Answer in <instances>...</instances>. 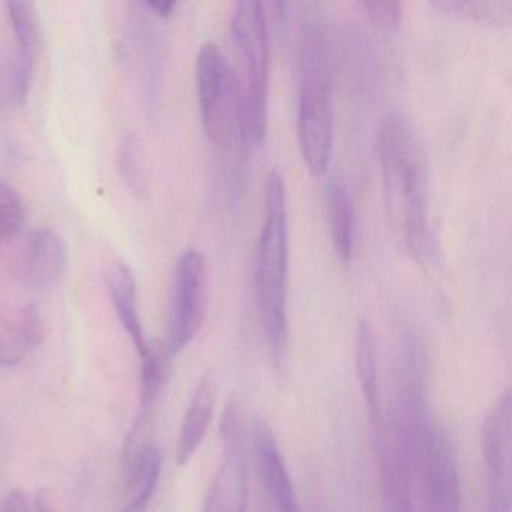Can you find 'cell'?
Returning a JSON list of instances; mask_svg holds the SVG:
<instances>
[{"label": "cell", "mask_w": 512, "mask_h": 512, "mask_svg": "<svg viewBox=\"0 0 512 512\" xmlns=\"http://www.w3.org/2000/svg\"><path fill=\"white\" fill-rule=\"evenodd\" d=\"M424 347L403 323L398 332L394 392L385 430L379 431V472L385 512H416V487L425 430L431 421L425 394Z\"/></svg>", "instance_id": "1"}, {"label": "cell", "mask_w": 512, "mask_h": 512, "mask_svg": "<svg viewBox=\"0 0 512 512\" xmlns=\"http://www.w3.org/2000/svg\"><path fill=\"white\" fill-rule=\"evenodd\" d=\"M376 148L389 221L419 262L431 253L427 164L412 122L400 110L380 121Z\"/></svg>", "instance_id": "2"}, {"label": "cell", "mask_w": 512, "mask_h": 512, "mask_svg": "<svg viewBox=\"0 0 512 512\" xmlns=\"http://www.w3.org/2000/svg\"><path fill=\"white\" fill-rule=\"evenodd\" d=\"M298 71V139L308 172H326L334 143L331 58L325 23L305 16L296 37Z\"/></svg>", "instance_id": "3"}, {"label": "cell", "mask_w": 512, "mask_h": 512, "mask_svg": "<svg viewBox=\"0 0 512 512\" xmlns=\"http://www.w3.org/2000/svg\"><path fill=\"white\" fill-rule=\"evenodd\" d=\"M287 281H289V217L286 185L278 170L265 182V220L254 262V290L263 332L278 368L287 346Z\"/></svg>", "instance_id": "4"}, {"label": "cell", "mask_w": 512, "mask_h": 512, "mask_svg": "<svg viewBox=\"0 0 512 512\" xmlns=\"http://www.w3.org/2000/svg\"><path fill=\"white\" fill-rule=\"evenodd\" d=\"M230 31L241 59L245 145H262L269 113V32L263 5L256 0L238 2Z\"/></svg>", "instance_id": "5"}, {"label": "cell", "mask_w": 512, "mask_h": 512, "mask_svg": "<svg viewBox=\"0 0 512 512\" xmlns=\"http://www.w3.org/2000/svg\"><path fill=\"white\" fill-rule=\"evenodd\" d=\"M197 97L203 130L217 146H247L239 76L215 43L200 47L196 61Z\"/></svg>", "instance_id": "6"}, {"label": "cell", "mask_w": 512, "mask_h": 512, "mask_svg": "<svg viewBox=\"0 0 512 512\" xmlns=\"http://www.w3.org/2000/svg\"><path fill=\"white\" fill-rule=\"evenodd\" d=\"M416 512H461L457 451L451 436L433 418L422 442Z\"/></svg>", "instance_id": "7"}, {"label": "cell", "mask_w": 512, "mask_h": 512, "mask_svg": "<svg viewBox=\"0 0 512 512\" xmlns=\"http://www.w3.org/2000/svg\"><path fill=\"white\" fill-rule=\"evenodd\" d=\"M208 310V274L205 259L196 250H187L176 263L170 305L166 347L170 356L179 355L196 338Z\"/></svg>", "instance_id": "8"}, {"label": "cell", "mask_w": 512, "mask_h": 512, "mask_svg": "<svg viewBox=\"0 0 512 512\" xmlns=\"http://www.w3.org/2000/svg\"><path fill=\"white\" fill-rule=\"evenodd\" d=\"M485 512H511L512 407L508 392L485 416L481 430Z\"/></svg>", "instance_id": "9"}, {"label": "cell", "mask_w": 512, "mask_h": 512, "mask_svg": "<svg viewBox=\"0 0 512 512\" xmlns=\"http://www.w3.org/2000/svg\"><path fill=\"white\" fill-rule=\"evenodd\" d=\"M223 458L209 485L202 512H248V460L238 412L226 410L221 422Z\"/></svg>", "instance_id": "10"}, {"label": "cell", "mask_w": 512, "mask_h": 512, "mask_svg": "<svg viewBox=\"0 0 512 512\" xmlns=\"http://www.w3.org/2000/svg\"><path fill=\"white\" fill-rule=\"evenodd\" d=\"M253 449L263 488L275 512H302L286 461L274 433L262 418H257L253 424Z\"/></svg>", "instance_id": "11"}, {"label": "cell", "mask_w": 512, "mask_h": 512, "mask_svg": "<svg viewBox=\"0 0 512 512\" xmlns=\"http://www.w3.org/2000/svg\"><path fill=\"white\" fill-rule=\"evenodd\" d=\"M68 265L64 239L50 229L29 233L23 250V269L35 289L49 290L61 283Z\"/></svg>", "instance_id": "12"}, {"label": "cell", "mask_w": 512, "mask_h": 512, "mask_svg": "<svg viewBox=\"0 0 512 512\" xmlns=\"http://www.w3.org/2000/svg\"><path fill=\"white\" fill-rule=\"evenodd\" d=\"M215 401H217V385H215L214 376L211 373L203 374L188 404L178 443H176V463L179 466L190 463L191 458L202 445L214 418Z\"/></svg>", "instance_id": "13"}, {"label": "cell", "mask_w": 512, "mask_h": 512, "mask_svg": "<svg viewBox=\"0 0 512 512\" xmlns=\"http://www.w3.org/2000/svg\"><path fill=\"white\" fill-rule=\"evenodd\" d=\"M44 340V323L34 305L0 319V365L13 367Z\"/></svg>", "instance_id": "14"}, {"label": "cell", "mask_w": 512, "mask_h": 512, "mask_svg": "<svg viewBox=\"0 0 512 512\" xmlns=\"http://www.w3.org/2000/svg\"><path fill=\"white\" fill-rule=\"evenodd\" d=\"M325 212L335 254L341 262H350L355 244V209L352 194L340 176H331L326 182Z\"/></svg>", "instance_id": "15"}, {"label": "cell", "mask_w": 512, "mask_h": 512, "mask_svg": "<svg viewBox=\"0 0 512 512\" xmlns=\"http://www.w3.org/2000/svg\"><path fill=\"white\" fill-rule=\"evenodd\" d=\"M107 281H109L110 298H112L119 322L130 335L139 355H143L148 341L143 332L139 304H137L136 278L124 262H116L110 269Z\"/></svg>", "instance_id": "16"}, {"label": "cell", "mask_w": 512, "mask_h": 512, "mask_svg": "<svg viewBox=\"0 0 512 512\" xmlns=\"http://www.w3.org/2000/svg\"><path fill=\"white\" fill-rule=\"evenodd\" d=\"M355 367L362 398L370 413L371 425L379 430V367H377V344L373 326L367 320H361L356 329Z\"/></svg>", "instance_id": "17"}, {"label": "cell", "mask_w": 512, "mask_h": 512, "mask_svg": "<svg viewBox=\"0 0 512 512\" xmlns=\"http://www.w3.org/2000/svg\"><path fill=\"white\" fill-rule=\"evenodd\" d=\"M140 358H142V379H140V406L137 413L155 416L158 400L170 380L172 356L166 344L160 341H151V343L148 341V346Z\"/></svg>", "instance_id": "18"}, {"label": "cell", "mask_w": 512, "mask_h": 512, "mask_svg": "<svg viewBox=\"0 0 512 512\" xmlns=\"http://www.w3.org/2000/svg\"><path fill=\"white\" fill-rule=\"evenodd\" d=\"M35 50L17 46V52L0 70V106L20 107L25 104L34 80Z\"/></svg>", "instance_id": "19"}, {"label": "cell", "mask_w": 512, "mask_h": 512, "mask_svg": "<svg viewBox=\"0 0 512 512\" xmlns=\"http://www.w3.org/2000/svg\"><path fill=\"white\" fill-rule=\"evenodd\" d=\"M118 163L128 188L136 196H145L148 191V173L142 146L134 134H127L119 143Z\"/></svg>", "instance_id": "20"}, {"label": "cell", "mask_w": 512, "mask_h": 512, "mask_svg": "<svg viewBox=\"0 0 512 512\" xmlns=\"http://www.w3.org/2000/svg\"><path fill=\"white\" fill-rule=\"evenodd\" d=\"M7 8L17 46L37 52L41 44V25L35 5L28 0H11Z\"/></svg>", "instance_id": "21"}, {"label": "cell", "mask_w": 512, "mask_h": 512, "mask_svg": "<svg viewBox=\"0 0 512 512\" xmlns=\"http://www.w3.org/2000/svg\"><path fill=\"white\" fill-rule=\"evenodd\" d=\"M25 223V205L20 194L0 182V241L13 238Z\"/></svg>", "instance_id": "22"}, {"label": "cell", "mask_w": 512, "mask_h": 512, "mask_svg": "<svg viewBox=\"0 0 512 512\" xmlns=\"http://www.w3.org/2000/svg\"><path fill=\"white\" fill-rule=\"evenodd\" d=\"M371 22L383 29L397 28L401 22V4L395 0H374L362 4Z\"/></svg>", "instance_id": "23"}, {"label": "cell", "mask_w": 512, "mask_h": 512, "mask_svg": "<svg viewBox=\"0 0 512 512\" xmlns=\"http://www.w3.org/2000/svg\"><path fill=\"white\" fill-rule=\"evenodd\" d=\"M139 5L143 10L151 11L152 14L163 17V19L172 16L173 10L176 8V2L173 0H146Z\"/></svg>", "instance_id": "24"}, {"label": "cell", "mask_w": 512, "mask_h": 512, "mask_svg": "<svg viewBox=\"0 0 512 512\" xmlns=\"http://www.w3.org/2000/svg\"><path fill=\"white\" fill-rule=\"evenodd\" d=\"M148 506L149 502H143V500H128V505L124 512H146Z\"/></svg>", "instance_id": "25"}]
</instances>
